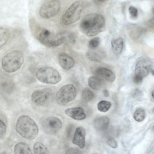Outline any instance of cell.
<instances>
[{"label":"cell","mask_w":154,"mask_h":154,"mask_svg":"<svg viewBox=\"0 0 154 154\" xmlns=\"http://www.w3.org/2000/svg\"><path fill=\"white\" fill-rule=\"evenodd\" d=\"M105 25L104 17L98 14L92 13L85 15L80 22L81 30L88 36L95 35L104 30Z\"/></svg>","instance_id":"obj_1"},{"label":"cell","mask_w":154,"mask_h":154,"mask_svg":"<svg viewBox=\"0 0 154 154\" xmlns=\"http://www.w3.org/2000/svg\"><path fill=\"white\" fill-rule=\"evenodd\" d=\"M16 131L22 137L33 140L38 135L39 130L34 120L27 116H22L18 119L16 125Z\"/></svg>","instance_id":"obj_2"},{"label":"cell","mask_w":154,"mask_h":154,"mask_svg":"<svg viewBox=\"0 0 154 154\" xmlns=\"http://www.w3.org/2000/svg\"><path fill=\"white\" fill-rule=\"evenodd\" d=\"M24 60V56L21 51L15 50L5 55L2 61L3 70L8 72H13L20 68Z\"/></svg>","instance_id":"obj_3"},{"label":"cell","mask_w":154,"mask_h":154,"mask_svg":"<svg viewBox=\"0 0 154 154\" xmlns=\"http://www.w3.org/2000/svg\"><path fill=\"white\" fill-rule=\"evenodd\" d=\"M36 76L40 81L47 84H56L61 79V77L57 70L49 67L39 69L36 72Z\"/></svg>","instance_id":"obj_4"},{"label":"cell","mask_w":154,"mask_h":154,"mask_svg":"<svg viewBox=\"0 0 154 154\" xmlns=\"http://www.w3.org/2000/svg\"><path fill=\"white\" fill-rule=\"evenodd\" d=\"M83 9L81 1H78L72 3L63 15L62 22L65 25L74 23L80 18Z\"/></svg>","instance_id":"obj_5"},{"label":"cell","mask_w":154,"mask_h":154,"mask_svg":"<svg viewBox=\"0 0 154 154\" xmlns=\"http://www.w3.org/2000/svg\"><path fill=\"white\" fill-rule=\"evenodd\" d=\"M76 91L72 85L67 84L61 87L57 92L56 99L57 103L61 105H65L75 98Z\"/></svg>","instance_id":"obj_6"},{"label":"cell","mask_w":154,"mask_h":154,"mask_svg":"<svg viewBox=\"0 0 154 154\" xmlns=\"http://www.w3.org/2000/svg\"><path fill=\"white\" fill-rule=\"evenodd\" d=\"M38 39L42 45L49 48L58 46L63 43L58 34H54L47 29H43L40 32Z\"/></svg>","instance_id":"obj_7"},{"label":"cell","mask_w":154,"mask_h":154,"mask_svg":"<svg viewBox=\"0 0 154 154\" xmlns=\"http://www.w3.org/2000/svg\"><path fill=\"white\" fill-rule=\"evenodd\" d=\"M61 7L60 2L57 0H48L41 7L39 14L42 17L49 19L56 16L59 12Z\"/></svg>","instance_id":"obj_8"},{"label":"cell","mask_w":154,"mask_h":154,"mask_svg":"<svg viewBox=\"0 0 154 154\" xmlns=\"http://www.w3.org/2000/svg\"><path fill=\"white\" fill-rule=\"evenodd\" d=\"M53 93L49 88L37 90L34 91L31 96V100L35 104L38 106H45L51 101Z\"/></svg>","instance_id":"obj_9"},{"label":"cell","mask_w":154,"mask_h":154,"mask_svg":"<svg viewBox=\"0 0 154 154\" xmlns=\"http://www.w3.org/2000/svg\"><path fill=\"white\" fill-rule=\"evenodd\" d=\"M42 128L45 132L50 134H54L61 128L62 124L58 118L54 117L43 118L41 120Z\"/></svg>","instance_id":"obj_10"},{"label":"cell","mask_w":154,"mask_h":154,"mask_svg":"<svg viewBox=\"0 0 154 154\" xmlns=\"http://www.w3.org/2000/svg\"><path fill=\"white\" fill-rule=\"evenodd\" d=\"M150 62L148 60L142 58L138 60L135 66V75L143 78L149 74L151 68Z\"/></svg>","instance_id":"obj_11"},{"label":"cell","mask_w":154,"mask_h":154,"mask_svg":"<svg viewBox=\"0 0 154 154\" xmlns=\"http://www.w3.org/2000/svg\"><path fill=\"white\" fill-rule=\"evenodd\" d=\"M85 131L81 127L77 128L75 132L72 142L78 146L80 148L83 149L85 146Z\"/></svg>","instance_id":"obj_12"},{"label":"cell","mask_w":154,"mask_h":154,"mask_svg":"<svg viewBox=\"0 0 154 154\" xmlns=\"http://www.w3.org/2000/svg\"><path fill=\"white\" fill-rule=\"evenodd\" d=\"M58 61L60 66L64 69L67 70L72 68L75 63L73 58L65 53H62L59 55Z\"/></svg>","instance_id":"obj_13"},{"label":"cell","mask_w":154,"mask_h":154,"mask_svg":"<svg viewBox=\"0 0 154 154\" xmlns=\"http://www.w3.org/2000/svg\"><path fill=\"white\" fill-rule=\"evenodd\" d=\"M65 112L67 116L75 120H82L86 117L84 109L80 107L67 109Z\"/></svg>","instance_id":"obj_14"},{"label":"cell","mask_w":154,"mask_h":154,"mask_svg":"<svg viewBox=\"0 0 154 154\" xmlns=\"http://www.w3.org/2000/svg\"><path fill=\"white\" fill-rule=\"evenodd\" d=\"M110 119L106 116H101L95 119L94 121V128L97 130L102 131L106 129L109 125Z\"/></svg>","instance_id":"obj_15"},{"label":"cell","mask_w":154,"mask_h":154,"mask_svg":"<svg viewBox=\"0 0 154 154\" xmlns=\"http://www.w3.org/2000/svg\"><path fill=\"white\" fill-rule=\"evenodd\" d=\"M96 73L100 77L110 82H113L116 79L114 74L111 71L106 68H99L97 69Z\"/></svg>","instance_id":"obj_16"},{"label":"cell","mask_w":154,"mask_h":154,"mask_svg":"<svg viewBox=\"0 0 154 154\" xmlns=\"http://www.w3.org/2000/svg\"><path fill=\"white\" fill-rule=\"evenodd\" d=\"M88 83L89 87L94 90H98L100 89L103 86V80L98 77L92 76L88 80Z\"/></svg>","instance_id":"obj_17"},{"label":"cell","mask_w":154,"mask_h":154,"mask_svg":"<svg viewBox=\"0 0 154 154\" xmlns=\"http://www.w3.org/2000/svg\"><path fill=\"white\" fill-rule=\"evenodd\" d=\"M58 35L63 42L69 43H74L76 40L75 35L72 32L69 31H64L60 32Z\"/></svg>","instance_id":"obj_18"},{"label":"cell","mask_w":154,"mask_h":154,"mask_svg":"<svg viewBox=\"0 0 154 154\" xmlns=\"http://www.w3.org/2000/svg\"><path fill=\"white\" fill-rule=\"evenodd\" d=\"M111 44L112 51L115 54L119 55L122 53L124 45L122 38H119L112 40Z\"/></svg>","instance_id":"obj_19"},{"label":"cell","mask_w":154,"mask_h":154,"mask_svg":"<svg viewBox=\"0 0 154 154\" xmlns=\"http://www.w3.org/2000/svg\"><path fill=\"white\" fill-rule=\"evenodd\" d=\"M15 154H32L29 146L23 143L16 144L14 147Z\"/></svg>","instance_id":"obj_20"},{"label":"cell","mask_w":154,"mask_h":154,"mask_svg":"<svg viewBox=\"0 0 154 154\" xmlns=\"http://www.w3.org/2000/svg\"><path fill=\"white\" fill-rule=\"evenodd\" d=\"M0 86L4 92L10 93L12 92L14 90V84L11 80L6 79L0 82Z\"/></svg>","instance_id":"obj_21"},{"label":"cell","mask_w":154,"mask_h":154,"mask_svg":"<svg viewBox=\"0 0 154 154\" xmlns=\"http://www.w3.org/2000/svg\"><path fill=\"white\" fill-rule=\"evenodd\" d=\"M103 53L100 51L93 50L88 51L86 54L89 60L96 62L100 61L103 58Z\"/></svg>","instance_id":"obj_22"},{"label":"cell","mask_w":154,"mask_h":154,"mask_svg":"<svg viewBox=\"0 0 154 154\" xmlns=\"http://www.w3.org/2000/svg\"><path fill=\"white\" fill-rule=\"evenodd\" d=\"M33 149L35 154H50L47 148L39 142H36L34 143Z\"/></svg>","instance_id":"obj_23"},{"label":"cell","mask_w":154,"mask_h":154,"mask_svg":"<svg viewBox=\"0 0 154 154\" xmlns=\"http://www.w3.org/2000/svg\"><path fill=\"white\" fill-rule=\"evenodd\" d=\"M10 36L9 31L6 28L0 27V48L7 42Z\"/></svg>","instance_id":"obj_24"},{"label":"cell","mask_w":154,"mask_h":154,"mask_svg":"<svg viewBox=\"0 0 154 154\" xmlns=\"http://www.w3.org/2000/svg\"><path fill=\"white\" fill-rule=\"evenodd\" d=\"M111 106V103L110 102L101 100L98 103L97 107L98 109L100 111L106 112L109 110Z\"/></svg>","instance_id":"obj_25"},{"label":"cell","mask_w":154,"mask_h":154,"mask_svg":"<svg viewBox=\"0 0 154 154\" xmlns=\"http://www.w3.org/2000/svg\"><path fill=\"white\" fill-rule=\"evenodd\" d=\"M146 116L145 111L142 109H139L136 110L134 114V119L138 122L143 121Z\"/></svg>","instance_id":"obj_26"},{"label":"cell","mask_w":154,"mask_h":154,"mask_svg":"<svg viewBox=\"0 0 154 154\" xmlns=\"http://www.w3.org/2000/svg\"><path fill=\"white\" fill-rule=\"evenodd\" d=\"M82 97L83 100L86 101L91 100L94 97V94L89 89L85 88L82 92Z\"/></svg>","instance_id":"obj_27"},{"label":"cell","mask_w":154,"mask_h":154,"mask_svg":"<svg viewBox=\"0 0 154 154\" xmlns=\"http://www.w3.org/2000/svg\"><path fill=\"white\" fill-rule=\"evenodd\" d=\"M100 42V39L99 37H94L89 41L88 43L89 47L92 49L95 48L99 45Z\"/></svg>","instance_id":"obj_28"},{"label":"cell","mask_w":154,"mask_h":154,"mask_svg":"<svg viewBox=\"0 0 154 154\" xmlns=\"http://www.w3.org/2000/svg\"><path fill=\"white\" fill-rule=\"evenodd\" d=\"M108 145L113 148H116L118 147V144L116 140L112 137H110L107 140Z\"/></svg>","instance_id":"obj_29"},{"label":"cell","mask_w":154,"mask_h":154,"mask_svg":"<svg viewBox=\"0 0 154 154\" xmlns=\"http://www.w3.org/2000/svg\"><path fill=\"white\" fill-rule=\"evenodd\" d=\"M129 11L131 16L134 18L137 16L138 10L137 9L133 6H131L129 8Z\"/></svg>","instance_id":"obj_30"},{"label":"cell","mask_w":154,"mask_h":154,"mask_svg":"<svg viewBox=\"0 0 154 154\" xmlns=\"http://www.w3.org/2000/svg\"><path fill=\"white\" fill-rule=\"evenodd\" d=\"M74 126L72 125L68 126L66 129V136L67 137H69L72 135L74 130Z\"/></svg>","instance_id":"obj_31"},{"label":"cell","mask_w":154,"mask_h":154,"mask_svg":"<svg viewBox=\"0 0 154 154\" xmlns=\"http://www.w3.org/2000/svg\"><path fill=\"white\" fill-rule=\"evenodd\" d=\"M6 131V126L4 122L0 119V135L5 133Z\"/></svg>","instance_id":"obj_32"},{"label":"cell","mask_w":154,"mask_h":154,"mask_svg":"<svg viewBox=\"0 0 154 154\" xmlns=\"http://www.w3.org/2000/svg\"><path fill=\"white\" fill-rule=\"evenodd\" d=\"M65 154H80V152L77 149L71 148L66 151Z\"/></svg>","instance_id":"obj_33"},{"label":"cell","mask_w":154,"mask_h":154,"mask_svg":"<svg viewBox=\"0 0 154 154\" xmlns=\"http://www.w3.org/2000/svg\"><path fill=\"white\" fill-rule=\"evenodd\" d=\"M143 78L139 76L134 75L133 78V82L136 84H139L142 82Z\"/></svg>","instance_id":"obj_34"},{"label":"cell","mask_w":154,"mask_h":154,"mask_svg":"<svg viewBox=\"0 0 154 154\" xmlns=\"http://www.w3.org/2000/svg\"><path fill=\"white\" fill-rule=\"evenodd\" d=\"M103 93L104 96L107 97H109V92L108 90L106 89H104L103 91Z\"/></svg>","instance_id":"obj_35"},{"label":"cell","mask_w":154,"mask_h":154,"mask_svg":"<svg viewBox=\"0 0 154 154\" xmlns=\"http://www.w3.org/2000/svg\"><path fill=\"white\" fill-rule=\"evenodd\" d=\"M152 98L153 99L154 98V97H153V96H154V91L153 90V91H152Z\"/></svg>","instance_id":"obj_36"}]
</instances>
